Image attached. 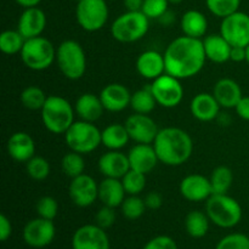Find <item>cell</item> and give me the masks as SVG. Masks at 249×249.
Returning <instances> with one entry per match:
<instances>
[{"label": "cell", "mask_w": 249, "mask_h": 249, "mask_svg": "<svg viewBox=\"0 0 249 249\" xmlns=\"http://www.w3.org/2000/svg\"><path fill=\"white\" fill-rule=\"evenodd\" d=\"M163 55L165 73L180 80L198 74L207 61L203 40L186 36L175 38L167 46Z\"/></svg>", "instance_id": "6da1fadb"}, {"label": "cell", "mask_w": 249, "mask_h": 249, "mask_svg": "<svg viewBox=\"0 0 249 249\" xmlns=\"http://www.w3.org/2000/svg\"><path fill=\"white\" fill-rule=\"evenodd\" d=\"M152 145L160 162L169 167L182 165L194 152V141L190 134L175 126L160 129Z\"/></svg>", "instance_id": "7a4b0ae2"}, {"label": "cell", "mask_w": 249, "mask_h": 249, "mask_svg": "<svg viewBox=\"0 0 249 249\" xmlns=\"http://www.w3.org/2000/svg\"><path fill=\"white\" fill-rule=\"evenodd\" d=\"M41 122L48 131L53 134H63L74 123V107L68 100L58 95H50L40 109Z\"/></svg>", "instance_id": "3957f363"}, {"label": "cell", "mask_w": 249, "mask_h": 249, "mask_svg": "<svg viewBox=\"0 0 249 249\" xmlns=\"http://www.w3.org/2000/svg\"><path fill=\"white\" fill-rule=\"evenodd\" d=\"M206 213L221 229H232L241 223L243 211L237 199L225 195H212L206 201Z\"/></svg>", "instance_id": "277c9868"}, {"label": "cell", "mask_w": 249, "mask_h": 249, "mask_svg": "<svg viewBox=\"0 0 249 249\" xmlns=\"http://www.w3.org/2000/svg\"><path fill=\"white\" fill-rule=\"evenodd\" d=\"M56 63L61 73L70 80H78L87 72V55L78 41L67 39L56 49Z\"/></svg>", "instance_id": "5b68a950"}, {"label": "cell", "mask_w": 249, "mask_h": 249, "mask_svg": "<svg viewBox=\"0 0 249 249\" xmlns=\"http://www.w3.org/2000/svg\"><path fill=\"white\" fill-rule=\"evenodd\" d=\"M150 29V18L142 11H126L119 15L111 26V34L119 43L141 40Z\"/></svg>", "instance_id": "8992f818"}, {"label": "cell", "mask_w": 249, "mask_h": 249, "mask_svg": "<svg viewBox=\"0 0 249 249\" xmlns=\"http://www.w3.org/2000/svg\"><path fill=\"white\" fill-rule=\"evenodd\" d=\"M65 141L71 151L89 155L102 145L101 130L94 123L80 119L75 121L66 131Z\"/></svg>", "instance_id": "52a82bcc"}, {"label": "cell", "mask_w": 249, "mask_h": 249, "mask_svg": "<svg viewBox=\"0 0 249 249\" xmlns=\"http://www.w3.org/2000/svg\"><path fill=\"white\" fill-rule=\"evenodd\" d=\"M19 56L29 70L45 71L56 61V48L45 36H36L26 39Z\"/></svg>", "instance_id": "ba28073f"}, {"label": "cell", "mask_w": 249, "mask_h": 249, "mask_svg": "<svg viewBox=\"0 0 249 249\" xmlns=\"http://www.w3.org/2000/svg\"><path fill=\"white\" fill-rule=\"evenodd\" d=\"M108 6L106 0H80L75 7V17L80 28L94 33L101 31L108 21Z\"/></svg>", "instance_id": "9c48e42d"}, {"label": "cell", "mask_w": 249, "mask_h": 249, "mask_svg": "<svg viewBox=\"0 0 249 249\" xmlns=\"http://www.w3.org/2000/svg\"><path fill=\"white\" fill-rule=\"evenodd\" d=\"M157 105L164 108H174L181 104L184 99V87L181 80L164 73L152 80L150 85Z\"/></svg>", "instance_id": "30bf717a"}, {"label": "cell", "mask_w": 249, "mask_h": 249, "mask_svg": "<svg viewBox=\"0 0 249 249\" xmlns=\"http://www.w3.org/2000/svg\"><path fill=\"white\" fill-rule=\"evenodd\" d=\"M220 34L231 46L246 48L249 45V15L236 11L224 17L220 24Z\"/></svg>", "instance_id": "8fae6325"}, {"label": "cell", "mask_w": 249, "mask_h": 249, "mask_svg": "<svg viewBox=\"0 0 249 249\" xmlns=\"http://www.w3.org/2000/svg\"><path fill=\"white\" fill-rule=\"evenodd\" d=\"M23 241L31 248H45L53 243L56 236V228L53 220L38 216L32 219L24 225Z\"/></svg>", "instance_id": "7c38bea8"}, {"label": "cell", "mask_w": 249, "mask_h": 249, "mask_svg": "<svg viewBox=\"0 0 249 249\" xmlns=\"http://www.w3.org/2000/svg\"><path fill=\"white\" fill-rule=\"evenodd\" d=\"M72 249H111L106 230L96 224H87L74 231Z\"/></svg>", "instance_id": "4fadbf2b"}, {"label": "cell", "mask_w": 249, "mask_h": 249, "mask_svg": "<svg viewBox=\"0 0 249 249\" xmlns=\"http://www.w3.org/2000/svg\"><path fill=\"white\" fill-rule=\"evenodd\" d=\"M68 195L75 206L88 208L99 199V184L90 175L82 174L72 179L68 187Z\"/></svg>", "instance_id": "5bb4252c"}, {"label": "cell", "mask_w": 249, "mask_h": 249, "mask_svg": "<svg viewBox=\"0 0 249 249\" xmlns=\"http://www.w3.org/2000/svg\"><path fill=\"white\" fill-rule=\"evenodd\" d=\"M130 140L136 143H153L157 136L158 125L148 114L134 113L126 118L125 123Z\"/></svg>", "instance_id": "9a60e30c"}, {"label": "cell", "mask_w": 249, "mask_h": 249, "mask_svg": "<svg viewBox=\"0 0 249 249\" xmlns=\"http://www.w3.org/2000/svg\"><path fill=\"white\" fill-rule=\"evenodd\" d=\"M180 194L190 202L207 201L213 195L211 180L201 174H190L180 182Z\"/></svg>", "instance_id": "2e32d148"}, {"label": "cell", "mask_w": 249, "mask_h": 249, "mask_svg": "<svg viewBox=\"0 0 249 249\" xmlns=\"http://www.w3.org/2000/svg\"><path fill=\"white\" fill-rule=\"evenodd\" d=\"M130 169L147 175L160 163L152 143H136L128 152Z\"/></svg>", "instance_id": "e0dca14e"}, {"label": "cell", "mask_w": 249, "mask_h": 249, "mask_svg": "<svg viewBox=\"0 0 249 249\" xmlns=\"http://www.w3.org/2000/svg\"><path fill=\"white\" fill-rule=\"evenodd\" d=\"M46 22V15L40 7H27L19 16L17 31L26 39L36 38L43 34Z\"/></svg>", "instance_id": "ac0fdd59"}, {"label": "cell", "mask_w": 249, "mask_h": 249, "mask_svg": "<svg viewBox=\"0 0 249 249\" xmlns=\"http://www.w3.org/2000/svg\"><path fill=\"white\" fill-rule=\"evenodd\" d=\"M100 99L105 109L108 112H122L130 106L131 94L125 85L121 83L107 84L100 92Z\"/></svg>", "instance_id": "d6986e66"}, {"label": "cell", "mask_w": 249, "mask_h": 249, "mask_svg": "<svg viewBox=\"0 0 249 249\" xmlns=\"http://www.w3.org/2000/svg\"><path fill=\"white\" fill-rule=\"evenodd\" d=\"M99 170L105 178L122 179L130 170L128 155L121 151L108 150L100 157Z\"/></svg>", "instance_id": "ffe728a7"}, {"label": "cell", "mask_w": 249, "mask_h": 249, "mask_svg": "<svg viewBox=\"0 0 249 249\" xmlns=\"http://www.w3.org/2000/svg\"><path fill=\"white\" fill-rule=\"evenodd\" d=\"M6 150L10 157L19 163H27L36 156V142L26 131H17L9 138Z\"/></svg>", "instance_id": "44dd1931"}, {"label": "cell", "mask_w": 249, "mask_h": 249, "mask_svg": "<svg viewBox=\"0 0 249 249\" xmlns=\"http://www.w3.org/2000/svg\"><path fill=\"white\" fill-rule=\"evenodd\" d=\"M220 105L213 94L199 92L195 95L190 104V111L194 118L199 122H212L216 119L220 113Z\"/></svg>", "instance_id": "7402d4cb"}, {"label": "cell", "mask_w": 249, "mask_h": 249, "mask_svg": "<svg viewBox=\"0 0 249 249\" xmlns=\"http://www.w3.org/2000/svg\"><path fill=\"white\" fill-rule=\"evenodd\" d=\"M136 71L142 78L155 80L165 73L164 55L156 50H146L136 60Z\"/></svg>", "instance_id": "603a6c76"}, {"label": "cell", "mask_w": 249, "mask_h": 249, "mask_svg": "<svg viewBox=\"0 0 249 249\" xmlns=\"http://www.w3.org/2000/svg\"><path fill=\"white\" fill-rule=\"evenodd\" d=\"M213 95L221 108H235L243 96L240 84L231 78L219 79L213 88Z\"/></svg>", "instance_id": "cb8c5ba5"}, {"label": "cell", "mask_w": 249, "mask_h": 249, "mask_svg": "<svg viewBox=\"0 0 249 249\" xmlns=\"http://www.w3.org/2000/svg\"><path fill=\"white\" fill-rule=\"evenodd\" d=\"M74 109L75 114H78L82 121L90 122V123L99 121L104 112L106 111L99 95H95L92 92H85L80 95L75 101Z\"/></svg>", "instance_id": "d4e9b609"}, {"label": "cell", "mask_w": 249, "mask_h": 249, "mask_svg": "<svg viewBox=\"0 0 249 249\" xmlns=\"http://www.w3.org/2000/svg\"><path fill=\"white\" fill-rule=\"evenodd\" d=\"M126 197L123 182L121 179L105 178L99 184V199L104 206L118 208Z\"/></svg>", "instance_id": "484cf974"}, {"label": "cell", "mask_w": 249, "mask_h": 249, "mask_svg": "<svg viewBox=\"0 0 249 249\" xmlns=\"http://www.w3.org/2000/svg\"><path fill=\"white\" fill-rule=\"evenodd\" d=\"M202 40H203V48L207 60L214 63H219V65L230 61L232 46L220 33L209 34Z\"/></svg>", "instance_id": "4316f807"}, {"label": "cell", "mask_w": 249, "mask_h": 249, "mask_svg": "<svg viewBox=\"0 0 249 249\" xmlns=\"http://www.w3.org/2000/svg\"><path fill=\"white\" fill-rule=\"evenodd\" d=\"M180 27L184 36L202 39L208 31V19L198 10H187L181 16Z\"/></svg>", "instance_id": "83f0119b"}, {"label": "cell", "mask_w": 249, "mask_h": 249, "mask_svg": "<svg viewBox=\"0 0 249 249\" xmlns=\"http://www.w3.org/2000/svg\"><path fill=\"white\" fill-rule=\"evenodd\" d=\"M130 140L124 124L112 123L101 130L102 145L112 151H121Z\"/></svg>", "instance_id": "f1b7e54d"}, {"label": "cell", "mask_w": 249, "mask_h": 249, "mask_svg": "<svg viewBox=\"0 0 249 249\" xmlns=\"http://www.w3.org/2000/svg\"><path fill=\"white\" fill-rule=\"evenodd\" d=\"M211 219L201 211L190 212L185 219V229L192 238H203L209 231Z\"/></svg>", "instance_id": "f546056e"}, {"label": "cell", "mask_w": 249, "mask_h": 249, "mask_svg": "<svg viewBox=\"0 0 249 249\" xmlns=\"http://www.w3.org/2000/svg\"><path fill=\"white\" fill-rule=\"evenodd\" d=\"M209 180L213 195H225L233 184V173L226 165H219L212 172Z\"/></svg>", "instance_id": "4dcf8cb0"}, {"label": "cell", "mask_w": 249, "mask_h": 249, "mask_svg": "<svg viewBox=\"0 0 249 249\" xmlns=\"http://www.w3.org/2000/svg\"><path fill=\"white\" fill-rule=\"evenodd\" d=\"M157 101L152 94L151 88H143L131 94L130 107L135 113L150 114L155 109Z\"/></svg>", "instance_id": "1f68e13d"}, {"label": "cell", "mask_w": 249, "mask_h": 249, "mask_svg": "<svg viewBox=\"0 0 249 249\" xmlns=\"http://www.w3.org/2000/svg\"><path fill=\"white\" fill-rule=\"evenodd\" d=\"M26 38L17 29H7L0 34V50L5 55L21 53Z\"/></svg>", "instance_id": "d6a6232c"}, {"label": "cell", "mask_w": 249, "mask_h": 249, "mask_svg": "<svg viewBox=\"0 0 249 249\" xmlns=\"http://www.w3.org/2000/svg\"><path fill=\"white\" fill-rule=\"evenodd\" d=\"M48 96L45 95L43 89H40L36 85H29L24 88L23 91L19 95L21 104L23 105L24 108L29 111H40L45 105Z\"/></svg>", "instance_id": "836d02e7"}, {"label": "cell", "mask_w": 249, "mask_h": 249, "mask_svg": "<svg viewBox=\"0 0 249 249\" xmlns=\"http://www.w3.org/2000/svg\"><path fill=\"white\" fill-rule=\"evenodd\" d=\"M61 167H62V172L65 173L66 177L71 178V179H74V178L84 174L85 162L83 155L74 152V151H70L62 157Z\"/></svg>", "instance_id": "e575fe53"}, {"label": "cell", "mask_w": 249, "mask_h": 249, "mask_svg": "<svg viewBox=\"0 0 249 249\" xmlns=\"http://www.w3.org/2000/svg\"><path fill=\"white\" fill-rule=\"evenodd\" d=\"M145 199L140 196H128L121 206L122 214L128 220H138L146 212Z\"/></svg>", "instance_id": "d590c367"}, {"label": "cell", "mask_w": 249, "mask_h": 249, "mask_svg": "<svg viewBox=\"0 0 249 249\" xmlns=\"http://www.w3.org/2000/svg\"><path fill=\"white\" fill-rule=\"evenodd\" d=\"M121 180L128 196H139L146 187V174L134 169L129 170Z\"/></svg>", "instance_id": "8d00e7d4"}, {"label": "cell", "mask_w": 249, "mask_h": 249, "mask_svg": "<svg viewBox=\"0 0 249 249\" xmlns=\"http://www.w3.org/2000/svg\"><path fill=\"white\" fill-rule=\"evenodd\" d=\"M50 163L41 156H34L26 163V170L29 178L36 181H43L50 175Z\"/></svg>", "instance_id": "74e56055"}, {"label": "cell", "mask_w": 249, "mask_h": 249, "mask_svg": "<svg viewBox=\"0 0 249 249\" xmlns=\"http://www.w3.org/2000/svg\"><path fill=\"white\" fill-rule=\"evenodd\" d=\"M209 11L216 17H228L240 10L241 0H206Z\"/></svg>", "instance_id": "f35d334b"}, {"label": "cell", "mask_w": 249, "mask_h": 249, "mask_svg": "<svg viewBox=\"0 0 249 249\" xmlns=\"http://www.w3.org/2000/svg\"><path fill=\"white\" fill-rule=\"evenodd\" d=\"M36 211L40 218L53 220L58 214V203L53 197L44 196L36 202Z\"/></svg>", "instance_id": "ab89813d"}, {"label": "cell", "mask_w": 249, "mask_h": 249, "mask_svg": "<svg viewBox=\"0 0 249 249\" xmlns=\"http://www.w3.org/2000/svg\"><path fill=\"white\" fill-rule=\"evenodd\" d=\"M215 249H249V237L241 232L230 233L219 241Z\"/></svg>", "instance_id": "60d3db41"}, {"label": "cell", "mask_w": 249, "mask_h": 249, "mask_svg": "<svg viewBox=\"0 0 249 249\" xmlns=\"http://www.w3.org/2000/svg\"><path fill=\"white\" fill-rule=\"evenodd\" d=\"M169 1L168 0H143L141 11L150 19H158L165 11H168Z\"/></svg>", "instance_id": "b9f144b4"}, {"label": "cell", "mask_w": 249, "mask_h": 249, "mask_svg": "<svg viewBox=\"0 0 249 249\" xmlns=\"http://www.w3.org/2000/svg\"><path fill=\"white\" fill-rule=\"evenodd\" d=\"M116 219V208H112V207L108 206H102L101 208L97 211L96 215H95V224L99 225L100 228L107 230V229H109L111 226L114 225Z\"/></svg>", "instance_id": "7bdbcfd3"}, {"label": "cell", "mask_w": 249, "mask_h": 249, "mask_svg": "<svg viewBox=\"0 0 249 249\" xmlns=\"http://www.w3.org/2000/svg\"><path fill=\"white\" fill-rule=\"evenodd\" d=\"M142 249H179L177 242L170 236L160 235L148 241Z\"/></svg>", "instance_id": "ee69618b"}, {"label": "cell", "mask_w": 249, "mask_h": 249, "mask_svg": "<svg viewBox=\"0 0 249 249\" xmlns=\"http://www.w3.org/2000/svg\"><path fill=\"white\" fill-rule=\"evenodd\" d=\"M12 235V224L5 214H0V241L6 242Z\"/></svg>", "instance_id": "f6af8a7d"}, {"label": "cell", "mask_w": 249, "mask_h": 249, "mask_svg": "<svg viewBox=\"0 0 249 249\" xmlns=\"http://www.w3.org/2000/svg\"><path fill=\"white\" fill-rule=\"evenodd\" d=\"M143 199H145L146 207L148 209H152V211H157L163 204L162 195L157 191H151L150 194L146 195V197Z\"/></svg>", "instance_id": "bcb514c9"}, {"label": "cell", "mask_w": 249, "mask_h": 249, "mask_svg": "<svg viewBox=\"0 0 249 249\" xmlns=\"http://www.w3.org/2000/svg\"><path fill=\"white\" fill-rule=\"evenodd\" d=\"M235 111L241 119L249 122V96H242L236 105Z\"/></svg>", "instance_id": "7dc6e473"}, {"label": "cell", "mask_w": 249, "mask_h": 249, "mask_svg": "<svg viewBox=\"0 0 249 249\" xmlns=\"http://www.w3.org/2000/svg\"><path fill=\"white\" fill-rule=\"evenodd\" d=\"M230 61L233 62H243L246 61V48H241V46H232L231 49Z\"/></svg>", "instance_id": "c3c4849f"}, {"label": "cell", "mask_w": 249, "mask_h": 249, "mask_svg": "<svg viewBox=\"0 0 249 249\" xmlns=\"http://www.w3.org/2000/svg\"><path fill=\"white\" fill-rule=\"evenodd\" d=\"M126 11H141L143 0H123Z\"/></svg>", "instance_id": "681fc988"}, {"label": "cell", "mask_w": 249, "mask_h": 249, "mask_svg": "<svg viewBox=\"0 0 249 249\" xmlns=\"http://www.w3.org/2000/svg\"><path fill=\"white\" fill-rule=\"evenodd\" d=\"M174 21H175V15L173 14V12L170 11V10L165 11L164 14H163L162 16H160V18H158V22H160V23L162 24V26H165V27L172 26V24L174 23Z\"/></svg>", "instance_id": "f907efd6"}, {"label": "cell", "mask_w": 249, "mask_h": 249, "mask_svg": "<svg viewBox=\"0 0 249 249\" xmlns=\"http://www.w3.org/2000/svg\"><path fill=\"white\" fill-rule=\"evenodd\" d=\"M15 1H16L19 6L27 9V7L38 6V5L41 2V0H15Z\"/></svg>", "instance_id": "816d5d0a"}, {"label": "cell", "mask_w": 249, "mask_h": 249, "mask_svg": "<svg viewBox=\"0 0 249 249\" xmlns=\"http://www.w3.org/2000/svg\"><path fill=\"white\" fill-rule=\"evenodd\" d=\"M246 62L249 65V45L246 46Z\"/></svg>", "instance_id": "f5cc1de1"}, {"label": "cell", "mask_w": 249, "mask_h": 249, "mask_svg": "<svg viewBox=\"0 0 249 249\" xmlns=\"http://www.w3.org/2000/svg\"><path fill=\"white\" fill-rule=\"evenodd\" d=\"M169 1V4H180V2H182L184 0H168Z\"/></svg>", "instance_id": "db71d44e"}, {"label": "cell", "mask_w": 249, "mask_h": 249, "mask_svg": "<svg viewBox=\"0 0 249 249\" xmlns=\"http://www.w3.org/2000/svg\"><path fill=\"white\" fill-rule=\"evenodd\" d=\"M74 1H77V2H78V1H80V0H74Z\"/></svg>", "instance_id": "11a10c76"}, {"label": "cell", "mask_w": 249, "mask_h": 249, "mask_svg": "<svg viewBox=\"0 0 249 249\" xmlns=\"http://www.w3.org/2000/svg\"><path fill=\"white\" fill-rule=\"evenodd\" d=\"M106 1H109V0H106Z\"/></svg>", "instance_id": "9f6ffc18"}]
</instances>
